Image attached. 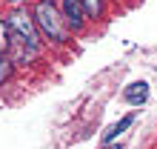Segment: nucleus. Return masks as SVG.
Wrapping results in <instances>:
<instances>
[{"mask_svg": "<svg viewBox=\"0 0 157 149\" xmlns=\"http://www.w3.org/2000/svg\"><path fill=\"white\" fill-rule=\"evenodd\" d=\"M34 23H37V29L49 37V40H54V43H66L69 26H66L63 14L57 12V6H54L52 0H40V3L34 6Z\"/></svg>", "mask_w": 157, "mask_h": 149, "instance_id": "f257e3e1", "label": "nucleus"}, {"mask_svg": "<svg viewBox=\"0 0 157 149\" xmlns=\"http://www.w3.org/2000/svg\"><path fill=\"white\" fill-rule=\"evenodd\" d=\"M6 23H9V32H12V40H17L29 54H37L40 40H37V29H34L29 14L26 12H12Z\"/></svg>", "mask_w": 157, "mask_h": 149, "instance_id": "f03ea898", "label": "nucleus"}, {"mask_svg": "<svg viewBox=\"0 0 157 149\" xmlns=\"http://www.w3.org/2000/svg\"><path fill=\"white\" fill-rule=\"evenodd\" d=\"M63 20L71 32H80L83 23H86V9H83L80 0H63Z\"/></svg>", "mask_w": 157, "mask_h": 149, "instance_id": "7ed1b4c3", "label": "nucleus"}, {"mask_svg": "<svg viewBox=\"0 0 157 149\" xmlns=\"http://www.w3.org/2000/svg\"><path fill=\"white\" fill-rule=\"evenodd\" d=\"M123 98L128 100L132 106H140V103H146V98H149V83L146 80H137V83H132L126 92H123Z\"/></svg>", "mask_w": 157, "mask_h": 149, "instance_id": "20e7f679", "label": "nucleus"}, {"mask_svg": "<svg viewBox=\"0 0 157 149\" xmlns=\"http://www.w3.org/2000/svg\"><path fill=\"white\" fill-rule=\"evenodd\" d=\"M132 123H134V115H126V118H120V120H117L114 126H109L106 132H103V143H112L114 138H117L120 132H126V129L132 126Z\"/></svg>", "mask_w": 157, "mask_h": 149, "instance_id": "39448f33", "label": "nucleus"}, {"mask_svg": "<svg viewBox=\"0 0 157 149\" xmlns=\"http://www.w3.org/2000/svg\"><path fill=\"white\" fill-rule=\"evenodd\" d=\"M9 46H12V32H9V23L0 17V54H6Z\"/></svg>", "mask_w": 157, "mask_h": 149, "instance_id": "423d86ee", "label": "nucleus"}, {"mask_svg": "<svg viewBox=\"0 0 157 149\" xmlns=\"http://www.w3.org/2000/svg\"><path fill=\"white\" fill-rule=\"evenodd\" d=\"M12 69H14L12 60H9L6 54H0V83H6L9 78H12Z\"/></svg>", "mask_w": 157, "mask_h": 149, "instance_id": "0eeeda50", "label": "nucleus"}, {"mask_svg": "<svg viewBox=\"0 0 157 149\" xmlns=\"http://www.w3.org/2000/svg\"><path fill=\"white\" fill-rule=\"evenodd\" d=\"M83 9H86V14L91 17H100V9H103V0H80Z\"/></svg>", "mask_w": 157, "mask_h": 149, "instance_id": "6e6552de", "label": "nucleus"}, {"mask_svg": "<svg viewBox=\"0 0 157 149\" xmlns=\"http://www.w3.org/2000/svg\"><path fill=\"white\" fill-rule=\"evenodd\" d=\"M109 149H123V146H120V143H117V146H109Z\"/></svg>", "mask_w": 157, "mask_h": 149, "instance_id": "1a4fd4ad", "label": "nucleus"}]
</instances>
